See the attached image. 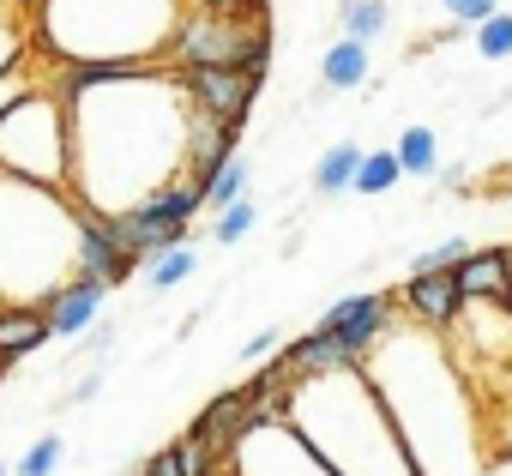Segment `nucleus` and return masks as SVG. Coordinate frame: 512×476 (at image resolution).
<instances>
[{
    "instance_id": "473e14b6",
    "label": "nucleus",
    "mask_w": 512,
    "mask_h": 476,
    "mask_svg": "<svg viewBox=\"0 0 512 476\" xmlns=\"http://www.w3.org/2000/svg\"><path fill=\"white\" fill-rule=\"evenodd\" d=\"M145 476H187V464H181V452H175V446H163V452H151V458H145Z\"/></svg>"
},
{
    "instance_id": "393cba45",
    "label": "nucleus",
    "mask_w": 512,
    "mask_h": 476,
    "mask_svg": "<svg viewBox=\"0 0 512 476\" xmlns=\"http://www.w3.org/2000/svg\"><path fill=\"white\" fill-rule=\"evenodd\" d=\"M253 223H260V205L241 199V205H229V211H217V217H211V242H217V248H241Z\"/></svg>"
},
{
    "instance_id": "a878e982",
    "label": "nucleus",
    "mask_w": 512,
    "mask_h": 476,
    "mask_svg": "<svg viewBox=\"0 0 512 476\" xmlns=\"http://www.w3.org/2000/svg\"><path fill=\"white\" fill-rule=\"evenodd\" d=\"M61 458H67V434H37L19 458V476H55Z\"/></svg>"
},
{
    "instance_id": "1a4fd4ad",
    "label": "nucleus",
    "mask_w": 512,
    "mask_h": 476,
    "mask_svg": "<svg viewBox=\"0 0 512 476\" xmlns=\"http://www.w3.org/2000/svg\"><path fill=\"white\" fill-rule=\"evenodd\" d=\"M175 79H181V91H187V103L199 115H223V121H241V127H247V109H253V97H260V85H266L247 67H187Z\"/></svg>"
},
{
    "instance_id": "f704fd0d",
    "label": "nucleus",
    "mask_w": 512,
    "mask_h": 476,
    "mask_svg": "<svg viewBox=\"0 0 512 476\" xmlns=\"http://www.w3.org/2000/svg\"><path fill=\"white\" fill-rule=\"evenodd\" d=\"M97 392H103V374H85V380H79V386L67 392V404H91Z\"/></svg>"
},
{
    "instance_id": "4c0bfd02",
    "label": "nucleus",
    "mask_w": 512,
    "mask_h": 476,
    "mask_svg": "<svg viewBox=\"0 0 512 476\" xmlns=\"http://www.w3.org/2000/svg\"><path fill=\"white\" fill-rule=\"evenodd\" d=\"M0 476H7V464H0Z\"/></svg>"
},
{
    "instance_id": "7c9ffc66",
    "label": "nucleus",
    "mask_w": 512,
    "mask_h": 476,
    "mask_svg": "<svg viewBox=\"0 0 512 476\" xmlns=\"http://www.w3.org/2000/svg\"><path fill=\"white\" fill-rule=\"evenodd\" d=\"M37 91V79H31V61L25 67H13V73H0V115H7L13 103H25Z\"/></svg>"
},
{
    "instance_id": "c756f323",
    "label": "nucleus",
    "mask_w": 512,
    "mask_h": 476,
    "mask_svg": "<svg viewBox=\"0 0 512 476\" xmlns=\"http://www.w3.org/2000/svg\"><path fill=\"white\" fill-rule=\"evenodd\" d=\"M440 7H446V19H452V25L476 31L482 19H494V13H500V0H440Z\"/></svg>"
},
{
    "instance_id": "20e7f679",
    "label": "nucleus",
    "mask_w": 512,
    "mask_h": 476,
    "mask_svg": "<svg viewBox=\"0 0 512 476\" xmlns=\"http://www.w3.org/2000/svg\"><path fill=\"white\" fill-rule=\"evenodd\" d=\"M187 0H37L49 61H163Z\"/></svg>"
},
{
    "instance_id": "c85d7f7f",
    "label": "nucleus",
    "mask_w": 512,
    "mask_h": 476,
    "mask_svg": "<svg viewBox=\"0 0 512 476\" xmlns=\"http://www.w3.org/2000/svg\"><path fill=\"white\" fill-rule=\"evenodd\" d=\"M25 61H31V43H25L19 19L0 13V73H13V67H25Z\"/></svg>"
},
{
    "instance_id": "6e6552de",
    "label": "nucleus",
    "mask_w": 512,
    "mask_h": 476,
    "mask_svg": "<svg viewBox=\"0 0 512 476\" xmlns=\"http://www.w3.org/2000/svg\"><path fill=\"white\" fill-rule=\"evenodd\" d=\"M392 326H398V296H380V290L338 296V302L320 314V332H326V338H338V344H344L356 362H368Z\"/></svg>"
},
{
    "instance_id": "dca6fc26",
    "label": "nucleus",
    "mask_w": 512,
    "mask_h": 476,
    "mask_svg": "<svg viewBox=\"0 0 512 476\" xmlns=\"http://www.w3.org/2000/svg\"><path fill=\"white\" fill-rule=\"evenodd\" d=\"M278 362L290 368V386H296V380H320V374H344V368H356V356H350L338 338H326V332L290 338V344L278 350Z\"/></svg>"
},
{
    "instance_id": "58836bf2",
    "label": "nucleus",
    "mask_w": 512,
    "mask_h": 476,
    "mask_svg": "<svg viewBox=\"0 0 512 476\" xmlns=\"http://www.w3.org/2000/svg\"><path fill=\"white\" fill-rule=\"evenodd\" d=\"M506 308H512V296H506Z\"/></svg>"
},
{
    "instance_id": "f257e3e1",
    "label": "nucleus",
    "mask_w": 512,
    "mask_h": 476,
    "mask_svg": "<svg viewBox=\"0 0 512 476\" xmlns=\"http://www.w3.org/2000/svg\"><path fill=\"white\" fill-rule=\"evenodd\" d=\"M73 175L67 193L85 217H121L157 187L187 175V127L193 103L169 67H145L139 79L73 91Z\"/></svg>"
},
{
    "instance_id": "72a5a7b5",
    "label": "nucleus",
    "mask_w": 512,
    "mask_h": 476,
    "mask_svg": "<svg viewBox=\"0 0 512 476\" xmlns=\"http://www.w3.org/2000/svg\"><path fill=\"white\" fill-rule=\"evenodd\" d=\"M193 13H241V7H260V0H187Z\"/></svg>"
},
{
    "instance_id": "412c9836",
    "label": "nucleus",
    "mask_w": 512,
    "mask_h": 476,
    "mask_svg": "<svg viewBox=\"0 0 512 476\" xmlns=\"http://www.w3.org/2000/svg\"><path fill=\"white\" fill-rule=\"evenodd\" d=\"M193 272H199V254H193L187 242H175V248H163V254L145 260V290H151V296H169V290L187 284Z\"/></svg>"
},
{
    "instance_id": "c9c22d12",
    "label": "nucleus",
    "mask_w": 512,
    "mask_h": 476,
    "mask_svg": "<svg viewBox=\"0 0 512 476\" xmlns=\"http://www.w3.org/2000/svg\"><path fill=\"white\" fill-rule=\"evenodd\" d=\"M0 13H13V19H19V0H0Z\"/></svg>"
},
{
    "instance_id": "b1692460",
    "label": "nucleus",
    "mask_w": 512,
    "mask_h": 476,
    "mask_svg": "<svg viewBox=\"0 0 512 476\" xmlns=\"http://www.w3.org/2000/svg\"><path fill=\"white\" fill-rule=\"evenodd\" d=\"M398 181H404V169H398V151L386 145V151H362V169H356L350 193H392Z\"/></svg>"
},
{
    "instance_id": "9d476101",
    "label": "nucleus",
    "mask_w": 512,
    "mask_h": 476,
    "mask_svg": "<svg viewBox=\"0 0 512 476\" xmlns=\"http://www.w3.org/2000/svg\"><path fill=\"white\" fill-rule=\"evenodd\" d=\"M398 308H404L416 326L446 332V326L458 320L464 296H458V278H452V272H410V284L398 290Z\"/></svg>"
},
{
    "instance_id": "bb28decb",
    "label": "nucleus",
    "mask_w": 512,
    "mask_h": 476,
    "mask_svg": "<svg viewBox=\"0 0 512 476\" xmlns=\"http://www.w3.org/2000/svg\"><path fill=\"white\" fill-rule=\"evenodd\" d=\"M476 55L482 61H506L512 55V13H494L476 25Z\"/></svg>"
},
{
    "instance_id": "39448f33",
    "label": "nucleus",
    "mask_w": 512,
    "mask_h": 476,
    "mask_svg": "<svg viewBox=\"0 0 512 476\" xmlns=\"http://www.w3.org/2000/svg\"><path fill=\"white\" fill-rule=\"evenodd\" d=\"M0 169L43 181V187H67L73 175V127H67V97L55 85H37L25 103H13L0 115Z\"/></svg>"
},
{
    "instance_id": "423d86ee",
    "label": "nucleus",
    "mask_w": 512,
    "mask_h": 476,
    "mask_svg": "<svg viewBox=\"0 0 512 476\" xmlns=\"http://www.w3.org/2000/svg\"><path fill=\"white\" fill-rule=\"evenodd\" d=\"M253 43H272L266 0H260V7H241V13H193V7H181L175 37L163 49V67L169 73H187V67H241Z\"/></svg>"
},
{
    "instance_id": "f03ea898",
    "label": "nucleus",
    "mask_w": 512,
    "mask_h": 476,
    "mask_svg": "<svg viewBox=\"0 0 512 476\" xmlns=\"http://www.w3.org/2000/svg\"><path fill=\"white\" fill-rule=\"evenodd\" d=\"M284 422L338 470V476H422L392 428V410L380 398V386L368 380V368H344V374H320V380H296L284 392Z\"/></svg>"
},
{
    "instance_id": "2eb2a0df",
    "label": "nucleus",
    "mask_w": 512,
    "mask_h": 476,
    "mask_svg": "<svg viewBox=\"0 0 512 476\" xmlns=\"http://www.w3.org/2000/svg\"><path fill=\"white\" fill-rule=\"evenodd\" d=\"M247 422H253V398H247V386H235V392L211 398V404H205V410L193 416V428H187V434H193V440H205V446H211V452L223 458V452L235 446V434H241Z\"/></svg>"
},
{
    "instance_id": "5701e85b",
    "label": "nucleus",
    "mask_w": 512,
    "mask_h": 476,
    "mask_svg": "<svg viewBox=\"0 0 512 476\" xmlns=\"http://www.w3.org/2000/svg\"><path fill=\"white\" fill-rule=\"evenodd\" d=\"M338 25H344V37H356V43H374V37H386V25H392V0H338Z\"/></svg>"
},
{
    "instance_id": "ddd939ff",
    "label": "nucleus",
    "mask_w": 512,
    "mask_h": 476,
    "mask_svg": "<svg viewBox=\"0 0 512 476\" xmlns=\"http://www.w3.org/2000/svg\"><path fill=\"white\" fill-rule=\"evenodd\" d=\"M235 139H241V121H223V115H199L193 109V127H187V175L193 181H211L235 157Z\"/></svg>"
},
{
    "instance_id": "e433bc0d",
    "label": "nucleus",
    "mask_w": 512,
    "mask_h": 476,
    "mask_svg": "<svg viewBox=\"0 0 512 476\" xmlns=\"http://www.w3.org/2000/svg\"><path fill=\"white\" fill-rule=\"evenodd\" d=\"M0 380H7V356H0Z\"/></svg>"
},
{
    "instance_id": "cd10ccee",
    "label": "nucleus",
    "mask_w": 512,
    "mask_h": 476,
    "mask_svg": "<svg viewBox=\"0 0 512 476\" xmlns=\"http://www.w3.org/2000/svg\"><path fill=\"white\" fill-rule=\"evenodd\" d=\"M464 254H470V242H464V235H452V242H434V248H422V254L410 260V272H452Z\"/></svg>"
},
{
    "instance_id": "6ab92c4d",
    "label": "nucleus",
    "mask_w": 512,
    "mask_h": 476,
    "mask_svg": "<svg viewBox=\"0 0 512 476\" xmlns=\"http://www.w3.org/2000/svg\"><path fill=\"white\" fill-rule=\"evenodd\" d=\"M392 151H398V169L404 175H416V181H434L440 175V139H434V127H404Z\"/></svg>"
},
{
    "instance_id": "aec40b11",
    "label": "nucleus",
    "mask_w": 512,
    "mask_h": 476,
    "mask_svg": "<svg viewBox=\"0 0 512 476\" xmlns=\"http://www.w3.org/2000/svg\"><path fill=\"white\" fill-rule=\"evenodd\" d=\"M356 169H362V145H350V139L344 145H326V157L314 163V193H326V199L332 193H350L356 187Z\"/></svg>"
},
{
    "instance_id": "7ed1b4c3",
    "label": "nucleus",
    "mask_w": 512,
    "mask_h": 476,
    "mask_svg": "<svg viewBox=\"0 0 512 476\" xmlns=\"http://www.w3.org/2000/svg\"><path fill=\"white\" fill-rule=\"evenodd\" d=\"M85 211L67 187H43L0 169V302L43 308L61 284L79 278Z\"/></svg>"
},
{
    "instance_id": "f8f14e48",
    "label": "nucleus",
    "mask_w": 512,
    "mask_h": 476,
    "mask_svg": "<svg viewBox=\"0 0 512 476\" xmlns=\"http://www.w3.org/2000/svg\"><path fill=\"white\" fill-rule=\"evenodd\" d=\"M133 266H139V260L115 242V223H109V217H85V229H79V278H97V284L115 290Z\"/></svg>"
},
{
    "instance_id": "f3484780",
    "label": "nucleus",
    "mask_w": 512,
    "mask_h": 476,
    "mask_svg": "<svg viewBox=\"0 0 512 476\" xmlns=\"http://www.w3.org/2000/svg\"><path fill=\"white\" fill-rule=\"evenodd\" d=\"M49 344V314L43 308H25V302H0V356L19 362L31 350Z\"/></svg>"
},
{
    "instance_id": "4468645a",
    "label": "nucleus",
    "mask_w": 512,
    "mask_h": 476,
    "mask_svg": "<svg viewBox=\"0 0 512 476\" xmlns=\"http://www.w3.org/2000/svg\"><path fill=\"white\" fill-rule=\"evenodd\" d=\"M452 278H458V296H464V302H506V296H512L506 248H470V254L452 266Z\"/></svg>"
},
{
    "instance_id": "0eeeda50",
    "label": "nucleus",
    "mask_w": 512,
    "mask_h": 476,
    "mask_svg": "<svg viewBox=\"0 0 512 476\" xmlns=\"http://www.w3.org/2000/svg\"><path fill=\"white\" fill-rule=\"evenodd\" d=\"M223 476H338L290 422H247L223 452Z\"/></svg>"
},
{
    "instance_id": "4be33fe9",
    "label": "nucleus",
    "mask_w": 512,
    "mask_h": 476,
    "mask_svg": "<svg viewBox=\"0 0 512 476\" xmlns=\"http://www.w3.org/2000/svg\"><path fill=\"white\" fill-rule=\"evenodd\" d=\"M247 187H253V163H247V157L235 151V157H229V163H223V169H217V175L205 181V211L217 217V211L241 205V199H247Z\"/></svg>"
},
{
    "instance_id": "a211bd4d",
    "label": "nucleus",
    "mask_w": 512,
    "mask_h": 476,
    "mask_svg": "<svg viewBox=\"0 0 512 476\" xmlns=\"http://www.w3.org/2000/svg\"><path fill=\"white\" fill-rule=\"evenodd\" d=\"M368 73H374V61H368V43H356V37H338L320 55V85L326 91H362Z\"/></svg>"
},
{
    "instance_id": "2f4dec72",
    "label": "nucleus",
    "mask_w": 512,
    "mask_h": 476,
    "mask_svg": "<svg viewBox=\"0 0 512 476\" xmlns=\"http://www.w3.org/2000/svg\"><path fill=\"white\" fill-rule=\"evenodd\" d=\"M278 350H284V326H266V332H253L241 344V362H272Z\"/></svg>"
},
{
    "instance_id": "9b49d317",
    "label": "nucleus",
    "mask_w": 512,
    "mask_h": 476,
    "mask_svg": "<svg viewBox=\"0 0 512 476\" xmlns=\"http://www.w3.org/2000/svg\"><path fill=\"white\" fill-rule=\"evenodd\" d=\"M103 302H109V284H97V278H73V284H61V290L43 302V314H49V338H79V332H91L97 314H103Z\"/></svg>"
}]
</instances>
